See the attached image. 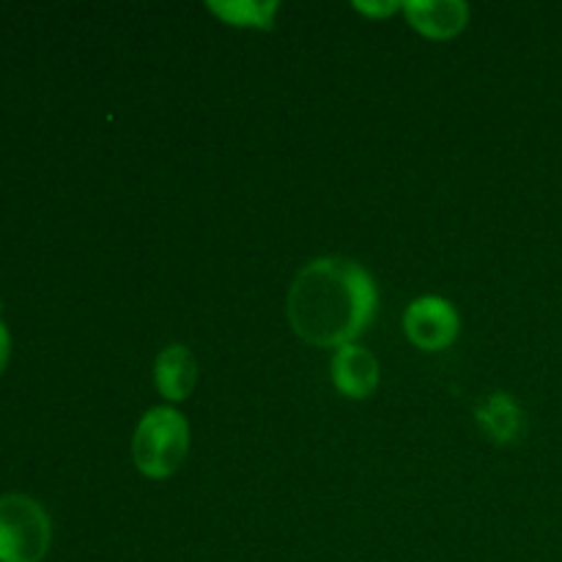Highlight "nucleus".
Segmentation results:
<instances>
[{
  "label": "nucleus",
  "mask_w": 562,
  "mask_h": 562,
  "mask_svg": "<svg viewBox=\"0 0 562 562\" xmlns=\"http://www.w3.org/2000/svg\"><path fill=\"white\" fill-rule=\"evenodd\" d=\"M376 305V283L362 263L335 256L316 258L291 285L289 322L307 344L340 349L366 333Z\"/></svg>",
  "instance_id": "nucleus-1"
},
{
  "label": "nucleus",
  "mask_w": 562,
  "mask_h": 562,
  "mask_svg": "<svg viewBox=\"0 0 562 562\" xmlns=\"http://www.w3.org/2000/svg\"><path fill=\"white\" fill-rule=\"evenodd\" d=\"M190 450V426L181 412L170 406H157L143 415L132 439V459L146 477L165 481L173 475Z\"/></svg>",
  "instance_id": "nucleus-2"
},
{
  "label": "nucleus",
  "mask_w": 562,
  "mask_h": 562,
  "mask_svg": "<svg viewBox=\"0 0 562 562\" xmlns=\"http://www.w3.org/2000/svg\"><path fill=\"white\" fill-rule=\"evenodd\" d=\"M53 543V525L27 494L0 497V562H42Z\"/></svg>",
  "instance_id": "nucleus-3"
},
{
  "label": "nucleus",
  "mask_w": 562,
  "mask_h": 562,
  "mask_svg": "<svg viewBox=\"0 0 562 562\" xmlns=\"http://www.w3.org/2000/svg\"><path fill=\"white\" fill-rule=\"evenodd\" d=\"M459 313L442 296H420L404 316L406 338L423 351H442L459 338Z\"/></svg>",
  "instance_id": "nucleus-4"
},
{
  "label": "nucleus",
  "mask_w": 562,
  "mask_h": 562,
  "mask_svg": "<svg viewBox=\"0 0 562 562\" xmlns=\"http://www.w3.org/2000/svg\"><path fill=\"white\" fill-rule=\"evenodd\" d=\"M333 382L346 398H368L379 384L376 357L357 344L340 346L333 357Z\"/></svg>",
  "instance_id": "nucleus-5"
},
{
  "label": "nucleus",
  "mask_w": 562,
  "mask_h": 562,
  "mask_svg": "<svg viewBox=\"0 0 562 562\" xmlns=\"http://www.w3.org/2000/svg\"><path fill=\"white\" fill-rule=\"evenodd\" d=\"M404 14L409 25L428 38H453L470 22V9L461 0H409L404 3Z\"/></svg>",
  "instance_id": "nucleus-6"
},
{
  "label": "nucleus",
  "mask_w": 562,
  "mask_h": 562,
  "mask_svg": "<svg viewBox=\"0 0 562 562\" xmlns=\"http://www.w3.org/2000/svg\"><path fill=\"white\" fill-rule=\"evenodd\" d=\"M154 382L162 398L184 401L198 382V362L187 346L173 344L159 351L154 362Z\"/></svg>",
  "instance_id": "nucleus-7"
},
{
  "label": "nucleus",
  "mask_w": 562,
  "mask_h": 562,
  "mask_svg": "<svg viewBox=\"0 0 562 562\" xmlns=\"http://www.w3.org/2000/svg\"><path fill=\"white\" fill-rule=\"evenodd\" d=\"M280 9V3L267 0V3H258V0H228V3H209V11L217 14L220 20L228 22L234 27H263L269 31L274 20V11Z\"/></svg>",
  "instance_id": "nucleus-8"
},
{
  "label": "nucleus",
  "mask_w": 562,
  "mask_h": 562,
  "mask_svg": "<svg viewBox=\"0 0 562 562\" xmlns=\"http://www.w3.org/2000/svg\"><path fill=\"white\" fill-rule=\"evenodd\" d=\"M477 417H481L483 428H486L497 442H510L521 428L519 406H516L514 401H510V395L505 393L494 395V398L488 401L486 409H483Z\"/></svg>",
  "instance_id": "nucleus-9"
},
{
  "label": "nucleus",
  "mask_w": 562,
  "mask_h": 562,
  "mask_svg": "<svg viewBox=\"0 0 562 562\" xmlns=\"http://www.w3.org/2000/svg\"><path fill=\"white\" fill-rule=\"evenodd\" d=\"M355 9L368 16H387L398 11V3H355Z\"/></svg>",
  "instance_id": "nucleus-10"
},
{
  "label": "nucleus",
  "mask_w": 562,
  "mask_h": 562,
  "mask_svg": "<svg viewBox=\"0 0 562 562\" xmlns=\"http://www.w3.org/2000/svg\"><path fill=\"white\" fill-rule=\"evenodd\" d=\"M9 357H11V335H9V327H5V322L0 318V373H3V368L9 366Z\"/></svg>",
  "instance_id": "nucleus-11"
}]
</instances>
